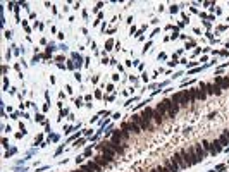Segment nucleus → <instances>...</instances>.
<instances>
[{
	"instance_id": "nucleus-1",
	"label": "nucleus",
	"mask_w": 229,
	"mask_h": 172,
	"mask_svg": "<svg viewBox=\"0 0 229 172\" xmlns=\"http://www.w3.org/2000/svg\"><path fill=\"white\" fill-rule=\"evenodd\" d=\"M181 155H183V158H184L186 167H191V165H195L196 162H200V158L195 155V150H183Z\"/></svg>"
},
{
	"instance_id": "nucleus-2",
	"label": "nucleus",
	"mask_w": 229,
	"mask_h": 172,
	"mask_svg": "<svg viewBox=\"0 0 229 172\" xmlns=\"http://www.w3.org/2000/svg\"><path fill=\"white\" fill-rule=\"evenodd\" d=\"M160 105L165 109V112L171 115V117H174V115L177 114V110H179V105H177L176 102H172V100H164Z\"/></svg>"
},
{
	"instance_id": "nucleus-3",
	"label": "nucleus",
	"mask_w": 229,
	"mask_h": 172,
	"mask_svg": "<svg viewBox=\"0 0 229 172\" xmlns=\"http://www.w3.org/2000/svg\"><path fill=\"white\" fill-rule=\"evenodd\" d=\"M112 160H114V158H112V157H109V155H105V153L96 155V157H95V162L100 165V167H102V165H103V167H107L109 164H112Z\"/></svg>"
},
{
	"instance_id": "nucleus-4",
	"label": "nucleus",
	"mask_w": 229,
	"mask_h": 172,
	"mask_svg": "<svg viewBox=\"0 0 229 172\" xmlns=\"http://www.w3.org/2000/svg\"><path fill=\"white\" fill-rule=\"evenodd\" d=\"M122 131H128V133H133V134H140V127L131 120V122H124V124H122Z\"/></svg>"
},
{
	"instance_id": "nucleus-5",
	"label": "nucleus",
	"mask_w": 229,
	"mask_h": 172,
	"mask_svg": "<svg viewBox=\"0 0 229 172\" xmlns=\"http://www.w3.org/2000/svg\"><path fill=\"white\" fill-rule=\"evenodd\" d=\"M153 112H155V109H147V110L143 112V115H141V119L145 120V124L148 126V129L152 127V124H150V120H152V117H153Z\"/></svg>"
},
{
	"instance_id": "nucleus-6",
	"label": "nucleus",
	"mask_w": 229,
	"mask_h": 172,
	"mask_svg": "<svg viewBox=\"0 0 229 172\" xmlns=\"http://www.w3.org/2000/svg\"><path fill=\"white\" fill-rule=\"evenodd\" d=\"M83 169H84V171H88V172H100V171H102V167H100L96 162H88Z\"/></svg>"
},
{
	"instance_id": "nucleus-7",
	"label": "nucleus",
	"mask_w": 229,
	"mask_h": 172,
	"mask_svg": "<svg viewBox=\"0 0 229 172\" xmlns=\"http://www.w3.org/2000/svg\"><path fill=\"white\" fill-rule=\"evenodd\" d=\"M172 160H174V162H176V164H177V165H179L181 169H184V167H186V164H184V158H183L181 152H179V153H176V155L172 157Z\"/></svg>"
},
{
	"instance_id": "nucleus-8",
	"label": "nucleus",
	"mask_w": 229,
	"mask_h": 172,
	"mask_svg": "<svg viewBox=\"0 0 229 172\" xmlns=\"http://www.w3.org/2000/svg\"><path fill=\"white\" fill-rule=\"evenodd\" d=\"M193 150H195V155H196V157H198L200 160H202V158H203V157L207 155V152H205L203 148H202V145H195V146H193Z\"/></svg>"
},
{
	"instance_id": "nucleus-9",
	"label": "nucleus",
	"mask_w": 229,
	"mask_h": 172,
	"mask_svg": "<svg viewBox=\"0 0 229 172\" xmlns=\"http://www.w3.org/2000/svg\"><path fill=\"white\" fill-rule=\"evenodd\" d=\"M133 122H136V124H138V126H140L141 129H145V131L148 129V126L145 124V120H143V119H141L140 115H133Z\"/></svg>"
},
{
	"instance_id": "nucleus-10",
	"label": "nucleus",
	"mask_w": 229,
	"mask_h": 172,
	"mask_svg": "<svg viewBox=\"0 0 229 172\" xmlns=\"http://www.w3.org/2000/svg\"><path fill=\"white\" fill-rule=\"evenodd\" d=\"M165 165H167V169H169L171 172H179V167H177V164H176V162H174L172 158H169V160L165 162Z\"/></svg>"
},
{
	"instance_id": "nucleus-11",
	"label": "nucleus",
	"mask_w": 229,
	"mask_h": 172,
	"mask_svg": "<svg viewBox=\"0 0 229 172\" xmlns=\"http://www.w3.org/2000/svg\"><path fill=\"white\" fill-rule=\"evenodd\" d=\"M221 150H222V146H221V141H215V143H212V145H210V152L214 153V155H215V153H219Z\"/></svg>"
},
{
	"instance_id": "nucleus-12",
	"label": "nucleus",
	"mask_w": 229,
	"mask_h": 172,
	"mask_svg": "<svg viewBox=\"0 0 229 172\" xmlns=\"http://www.w3.org/2000/svg\"><path fill=\"white\" fill-rule=\"evenodd\" d=\"M215 84H217V86H222V88H228L229 79H221V77H217V79H215Z\"/></svg>"
},
{
	"instance_id": "nucleus-13",
	"label": "nucleus",
	"mask_w": 229,
	"mask_h": 172,
	"mask_svg": "<svg viewBox=\"0 0 229 172\" xmlns=\"http://www.w3.org/2000/svg\"><path fill=\"white\" fill-rule=\"evenodd\" d=\"M205 96H207V93H205L202 88H200V90H195V98H198V100H203Z\"/></svg>"
},
{
	"instance_id": "nucleus-14",
	"label": "nucleus",
	"mask_w": 229,
	"mask_h": 172,
	"mask_svg": "<svg viewBox=\"0 0 229 172\" xmlns=\"http://www.w3.org/2000/svg\"><path fill=\"white\" fill-rule=\"evenodd\" d=\"M153 119H155V122H157V124H164V117H162V115L158 114L157 110L153 112Z\"/></svg>"
},
{
	"instance_id": "nucleus-15",
	"label": "nucleus",
	"mask_w": 229,
	"mask_h": 172,
	"mask_svg": "<svg viewBox=\"0 0 229 172\" xmlns=\"http://www.w3.org/2000/svg\"><path fill=\"white\" fill-rule=\"evenodd\" d=\"M228 143H229V141L226 139V136L222 134V138H221V145H228Z\"/></svg>"
},
{
	"instance_id": "nucleus-16",
	"label": "nucleus",
	"mask_w": 229,
	"mask_h": 172,
	"mask_svg": "<svg viewBox=\"0 0 229 172\" xmlns=\"http://www.w3.org/2000/svg\"><path fill=\"white\" fill-rule=\"evenodd\" d=\"M152 172H164V169H162V167H157V169H153Z\"/></svg>"
},
{
	"instance_id": "nucleus-17",
	"label": "nucleus",
	"mask_w": 229,
	"mask_h": 172,
	"mask_svg": "<svg viewBox=\"0 0 229 172\" xmlns=\"http://www.w3.org/2000/svg\"><path fill=\"white\" fill-rule=\"evenodd\" d=\"M203 148H210V143H209V141H203Z\"/></svg>"
},
{
	"instance_id": "nucleus-18",
	"label": "nucleus",
	"mask_w": 229,
	"mask_h": 172,
	"mask_svg": "<svg viewBox=\"0 0 229 172\" xmlns=\"http://www.w3.org/2000/svg\"><path fill=\"white\" fill-rule=\"evenodd\" d=\"M224 136H226V139L229 141V131H224Z\"/></svg>"
},
{
	"instance_id": "nucleus-19",
	"label": "nucleus",
	"mask_w": 229,
	"mask_h": 172,
	"mask_svg": "<svg viewBox=\"0 0 229 172\" xmlns=\"http://www.w3.org/2000/svg\"><path fill=\"white\" fill-rule=\"evenodd\" d=\"M76 172H86V171H84V169H81V171H76Z\"/></svg>"
},
{
	"instance_id": "nucleus-20",
	"label": "nucleus",
	"mask_w": 229,
	"mask_h": 172,
	"mask_svg": "<svg viewBox=\"0 0 229 172\" xmlns=\"http://www.w3.org/2000/svg\"><path fill=\"white\" fill-rule=\"evenodd\" d=\"M140 172H141V171H140Z\"/></svg>"
},
{
	"instance_id": "nucleus-21",
	"label": "nucleus",
	"mask_w": 229,
	"mask_h": 172,
	"mask_svg": "<svg viewBox=\"0 0 229 172\" xmlns=\"http://www.w3.org/2000/svg\"><path fill=\"white\" fill-rule=\"evenodd\" d=\"M228 77H229V76H228Z\"/></svg>"
}]
</instances>
